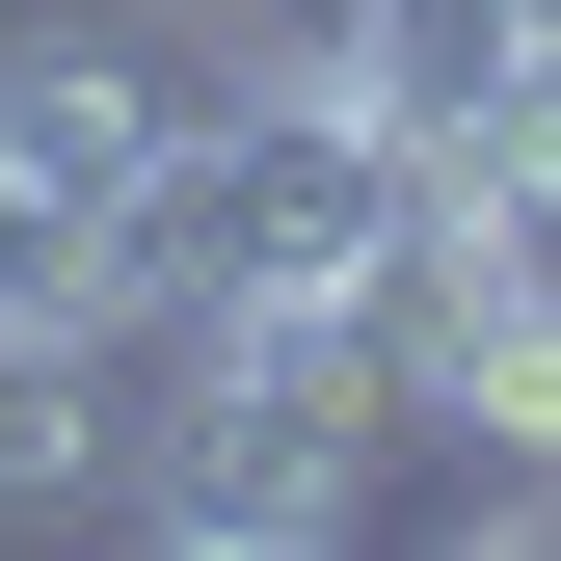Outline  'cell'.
<instances>
[{
    "label": "cell",
    "instance_id": "cell-1",
    "mask_svg": "<svg viewBox=\"0 0 561 561\" xmlns=\"http://www.w3.org/2000/svg\"><path fill=\"white\" fill-rule=\"evenodd\" d=\"M134 428H161V321L0 347V535H27V508H134Z\"/></svg>",
    "mask_w": 561,
    "mask_h": 561
},
{
    "label": "cell",
    "instance_id": "cell-2",
    "mask_svg": "<svg viewBox=\"0 0 561 561\" xmlns=\"http://www.w3.org/2000/svg\"><path fill=\"white\" fill-rule=\"evenodd\" d=\"M54 321H161V267H134V215H81V187L0 161V347H54Z\"/></svg>",
    "mask_w": 561,
    "mask_h": 561
}]
</instances>
